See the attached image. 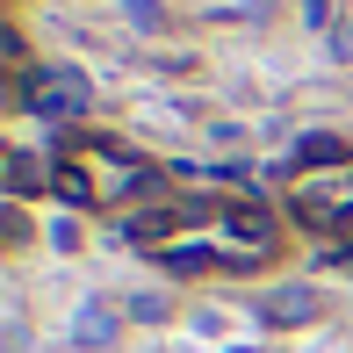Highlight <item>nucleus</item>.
Instances as JSON below:
<instances>
[{
  "mask_svg": "<svg viewBox=\"0 0 353 353\" xmlns=\"http://www.w3.org/2000/svg\"><path fill=\"white\" fill-rule=\"evenodd\" d=\"M116 339H123V310H116V303H101V296H87V303L72 310V346H79V353H108Z\"/></svg>",
  "mask_w": 353,
  "mask_h": 353,
  "instance_id": "obj_2",
  "label": "nucleus"
},
{
  "mask_svg": "<svg viewBox=\"0 0 353 353\" xmlns=\"http://www.w3.org/2000/svg\"><path fill=\"white\" fill-rule=\"evenodd\" d=\"M130 317H137V325H166V317H173V303L144 288V296H130Z\"/></svg>",
  "mask_w": 353,
  "mask_h": 353,
  "instance_id": "obj_8",
  "label": "nucleus"
},
{
  "mask_svg": "<svg viewBox=\"0 0 353 353\" xmlns=\"http://www.w3.org/2000/svg\"><path fill=\"white\" fill-rule=\"evenodd\" d=\"M43 188V166H37V152H22V144H14L8 152V202H29Z\"/></svg>",
  "mask_w": 353,
  "mask_h": 353,
  "instance_id": "obj_7",
  "label": "nucleus"
},
{
  "mask_svg": "<svg viewBox=\"0 0 353 353\" xmlns=\"http://www.w3.org/2000/svg\"><path fill=\"white\" fill-rule=\"evenodd\" d=\"M0 231H8V245H22V238H29V216H22V202H8V216H0Z\"/></svg>",
  "mask_w": 353,
  "mask_h": 353,
  "instance_id": "obj_10",
  "label": "nucleus"
},
{
  "mask_svg": "<svg viewBox=\"0 0 353 353\" xmlns=\"http://www.w3.org/2000/svg\"><path fill=\"white\" fill-rule=\"evenodd\" d=\"M303 22H310V29H325V22H332V0H303Z\"/></svg>",
  "mask_w": 353,
  "mask_h": 353,
  "instance_id": "obj_11",
  "label": "nucleus"
},
{
  "mask_svg": "<svg viewBox=\"0 0 353 353\" xmlns=\"http://www.w3.org/2000/svg\"><path fill=\"white\" fill-rule=\"evenodd\" d=\"M267 317H274V325H303V317H317V288H274V296H267Z\"/></svg>",
  "mask_w": 353,
  "mask_h": 353,
  "instance_id": "obj_6",
  "label": "nucleus"
},
{
  "mask_svg": "<svg viewBox=\"0 0 353 353\" xmlns=\"http://www.w3.org/2000/svg\"><path fill=\"white\" fill-rule=\"evenodd\" d=\"M51 245L58 252H79V223L72 216H51Z\"/></svg>",
  "mask_w": 353,
  "mask_h": 353,
  "instance_id": "obj_9",
  "label": "nucleus"
},
{
  "mask_svg": "<svg viewBox=\"0 0 353 353\" xmlns=\"http://www.w3.org/2000/svg\"><path fill=\"white\" fill-rule=\"evenodd\" d=\"M216 231H223V252H238V260H267L274 252V216L260 202H223Z\"/></svg>",
  "mask_w": 353,
  "mask_h": 353,
  "instance_id": "obj_1",
  "label": "nucleus"
},
{
  "mask_svg": "<svg viewBox=\"0 0 353 353\" xmlns=\"http://www.w3.org/2000/svg\"><path fill=\"white\" fill-rule=\"evenodd\" d=\"M116 22L137 29V37H166V29H173V8H166V0H116Z\"/></svg>",
  "mask_w": 353,
  "mask_h": 353,
  "instance_id": "obj_5",
  "label": "nucleus"
},
{
  "mask_svg": "<svg viewBox=\"0 0 353 353\" xmlns=\"http://www.w3.org/2000/svg\"><path fill=\"white\" fill-rule=\"evenodd\" d=\"M159 267H166V274H188V281H195V274H216V267H223V245H188V238H181V245L159 252Z\"/></svg>",
  "mask_w": 353,
  "mask_h": 353,
  "instance_id": "obj_4",
  "label": "nucleus"
},
{
  "mask_svg": "<svg viewBox=\"0 0 353 353\" xmlns=\"http://www.w3.org/2000/svg\"><path fill=\"white\" fill-rule=\"evenodd\" d=\"M332 51H339V58H353V22H339V29H332Z\"/></svg>",
  "mask_w": 353,
  "mask_h": 353,
  "instance_id": "obj_12",
  "label": "nucleus"
},
{
  "mask_svg": "<svg viewBox=\"0 0 353 353\" xmlns=\"http://www.w3.org/2000/svg\"><path fill=\"white\" fill-rule=\"evenodd\" d=\"M51 195H65V202L87 210V202H101V181H94L79 159H51Z\"/></svg>",
  "mask_w": 353,
  "mask_h": 353,
  "instance_id": "obj_3",
  "label": "nucleus"
}]
</instances>
